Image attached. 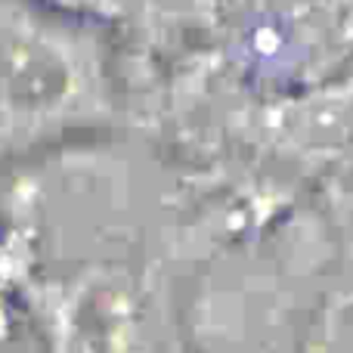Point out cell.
<instances>
[{
	"label": "cell",
	"mask_w": 353,
	"mask_h": 353,
	"mask_svg": "<svg viewBox=\"0 0 353 353\" xmlns=\"http://www.w3.org/2000/svg\"><path fill=\"white\" fill-rule=\"evenodd\" d=\"M81 90V62L65 37L16 6H0V146L53 128Z\"/></svg>",
	"instance_id": "1"
}]
</instances>
